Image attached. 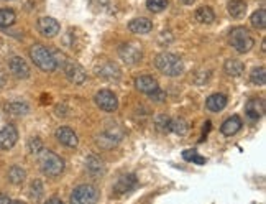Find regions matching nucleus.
Instances as JSON below:
<instances>
[{"instance_id": "1", "label": "nucleus", "mask_w": 266, "mask_h": 204, "mask_svg": "<svg viewBox=\"0 0 266 204\" xmlns=\"http://www.w3.org/2000/svg\"><path fill=\"white\" fill-rule=\"evenodd\" d=\"M154 66L158 68L159 72H163L165 76H169V78H176V76H181L184 72V64H182V60L177 55L174 53H159L156 56V60H154Z\"/></svg>"}, {"instance_id": "2", "label": "nucleus", "mask_w": 266, "mask_h": 204, "mask_svg": "<svg viewBox=\"0 0 266 204\" xmlns=\"http://www.w3.org/2000/svg\"><path fill=\"white\" fill-rule=\"evenodd\" d=\"M40 166L44 176L48 178H56L64 171V162L61 157H58L56 153L49 150H41L40 151Z\"/></svg>"}, {"instance_id": "3", "label": "nucleus", "mask_w": 266, "mask_h": 204, "mask_svg": "<svg viewBox=\"0 0 266 204\" xmlns=\"http://www.w3.org/2000/svg\"><path fill=\"white\" fill-rule=\"evenodd\" d=\"M30 58H32V61L44 72H53L58 68V63L55 60L53 53L43 45H33L30 48Z\"/></svg>"}, {"instance_id": "4", "label": "nucleus", "mask_w": 266, "mask_h": 204, "mask_svg": "<svg viewBox=\"0 0 266 204\" xmlns=\"http://www.w3.org/2000/svg\"><path fill=\"white\" fill-rule=\"evenodd\" d=\"M230 45L238 53H248V51L255 46V40L251 38L250 32L245 27H236L230 32Z\"/></svg>"}, {"instance_id": "5", "label": "nucleus", "mask_w": 266, "mask_h": 204, "mask_svg": "<svg viewBox=\"0 0 266 204\" xmlns=\"http://www.w3.org/2000/svg\"><path fill=\"white\" fill-rule=\"evenodd\" d=\"M63 71L66 78L69 79L72 84H84L87 74H86V69L81 66V64L71 61L69 58L63 56Z\"/></svg>"}, {"instance_id": "6", "label": "nucleus", "mask_w": 266, "mask_h": 204, "mask_svg": "<svg viewBox=\"0 0 266 204\" xmlns=\"http://www.w3.org/2000/svg\"><path fill=\"white\" fill-rule=\"evenodd\" d=\"M118 56H120V60L125 64L135 66V64H138L143 60V51L135 43H125V45L118 48Z\"/></svg>"}, {"instance_id": "7", "label": "nucleus", "mask_w": 266, "mask_h": 204, "mask_svg": "<svg viewBox=\"0 0 266 204\" xmlns=\"http://www.w3.org/2000/svg\"><path fill=\"white\" fill-rule=\"evenodd\" d=\"M95 104H97V107L100 109V111L103 112H115L117 107H118V99L117 96L109 89H102L99 91L97 94H95Z\"/></svg>"}, {"instance_id": "8", "label": "nucleus", "mask_w": 266, "mask_h": 204, "mask_svg": "<svg viewBox=\"0 0 266 204\" xmlns=\"http://www.w3.org/2000/svg\"><path fill=\"white\" fill-rule=\"evenodd\" d=\"M94 71L99 78L107 79V81H117V79H120L122 76L120 68H118L114 61H100L95 64Z\"/></svg>"}, {"instance_id": "9", "label": "nucleus", "mask_w": 266, "mask_h": 204, "mask_svg": "<svg viewBox=\"0 0 266 204\" xmlns=\"http://www.w3.org/2000/svg\"><path fill=\"white\" fill-rule=\"evenodd\" d=\"M97 201V189L92 185H79L77 188H74V191L71 194V202H94Z\"/></svg>"}, {"instance_id": "10", "label": "nucleus", "mask_w": 266, "mask_h": 204, "mask_svg": "<svg viewBox=\"0 0 266 204\" xmlns=\"http://www.w3.org/2000/svg\"><path fill=\"white\" fill-rule=\"evenodd\" d=\"M18 140V130L13 125H5L0 129V150H10Z\"/></svg>"}, {"instance_id": "11", "label": "nucleus", "mask_w": 266, "mask_h": 204, "mask_svg": "<svg viewBox=\"0 0 266 204\" xmlns=\"http://www.w3.org/2000/svg\"><path fill=\"white\" fill-rule=\"evenodd\" d=\"M9 69L10 72L18 79H26L30 76V66L26 64V61L20 56H13L9 61Z\"/></svg>"}, {"instance_id": "12", "label": "nucleus", "mask_w": 266, "mask_h": 204, "mask_svg": "<svg viewBox=\"0 0 266 204\" xmlns=\"http://www.w3.org/2000/svg\"><path fill=\"white\" fill-rule=\"evenodd\" d=\"M56 140L61 145H64V147H69V148L77 147V143H79L76 132L71 130L69 127H59L56 130Z\"/></svg>"}, {"instance_id": "13", "label": "nucleus", "mask_w": 266, "mask_h": 204, "mask_svg": "<svg viewBox=\"0 0 266 204\" xmlns=\"http://www.w3.org/2000/svg\"><path fill=\"white\" fill-rule=\"evenodd\" d=\"M137 176L133 173H128V174H123V176L118 178V181L115 183L114 186V191L117 194H127L130 193L131 189H135L137 188Z\"/></svg>"}, {"instance_id": "14", "label": "nucleus", "mask_w": 266, "mask_h": 204, "mask_svg": "<svg viewBox=\"0 0 266 204\" xmlns=\"http://www.w3.org/2000/svg\"><path fill=\"white\" fill-rule=\"evenodd\" d=\"M38 30L43 36H48V38H53V36H56L59 33V30H61V27H59V23L51 17H43L38 20Z\"/></svg>"}, {"instance_id": "15", "label": "nucleus", "mask_w": 266, "mask_h": 204, "mask_svg": "<svg viewBox=\"0 0 266 204\" xmlns=\"http://www.w3.org/2000/svg\"><path fill=\"white\" fill-rule=\"evenodd\" d=\"M245 112H247V115H248L251 120H258L263 115V112H264V102H263V99H260V97L250 99L247 102V106H245Z\"/></svg>"}, {"instance_id": "16", "label": "nucleus", "mask_w": 266, "mask_h": 204, "mask_svg": "<svg viewBox=\"0 0 266 204\" xmlns=\"http://www.w3.org/2000/svg\"><path fill=\"white\" fill-rule=\"evenodd\" d=\"M128 28L131 33H137V35H146L153 30V23L148 18L145 17H138V18H133L130 23H128Z\"/></svg>"}, {"instance_id": "17", "label": "nucleus", "mask_w": 266, "mask_h": 204, "mask_svg": "<svg viewBox=\"0 0 266 204\" xmlns=\"http://www.w3.org/2000/svg\"><path fill=\"white\" fill-rule=\"evenodd\" d=\"M135 86H137V89L140 92L148 94V96H150L151 92H154L159 87L158 81L154 78H151V76H140L135 81Z\"/></svg>"}, {"instance_id": "18", "label": "nucleus", "mask_w": 266, "mask_h": 204, "mask_svg": "<svg viewBox=\"0 0 266 204\" xmlns=\"http://www.w3.org/2000/svg\"><path fill=\"white\" fill-rule=\"evenodd\" d=\"M86 168L95 178H99V176H102L103 173H105V165H103L102 160L99 157H95V155L87 157V160H86Z\"/></svg>"}, {"instance_id": "19", "label": "nucleus", "mask_w": 266, "mask_h": 204, "mask_svg": "<svg viewBox=\"0 0 266 204\" xmlns=\"http://www.w3.org/2000/svg\"><path fill=\"white\" fill-rule=\"evenodd\" d=\"M242 129V119L238 117V115H232V117H228L224 123H222V134L227 135V137H232L235 135L238 130Z\"/></svg>"}, {"instance_id": "20", "label": "nucleus", "mask_w": 266, "mask_h": 204, "mask_svg": "<svg viewBox=\"0 0 266 204\" xmlns=\"http://www.w3.org/2000/svg\"><path fill=\"white\" fill-rule=\"evenodd\" d=\"M225 106H227V97L224 96V94H212V96H209V99H207V102H205V107L209 109L210 112L224 111Z\"/></svg>"}, {"instance_id": "21", "label": "nucleus", "mask_w": 266, "mask_h": 204, "mask_svg": "<svg viewBox=\"0 0 266 204\" xmlns=\"http://www.w3.org/2000/svg\"><path fill=\"white\" fill-rule=\"evenodd\" d=\"M224 71L227 72L228 76L232 78H240L243 72H245V64H243L240 60H227L224 64Z\"/></svg>"}, {"instance_id": "22", "label": "nucleus", "mask_w": 266, "mask_h": 204, "mask_svg": "<svg viewBox=\"0 0 266 204\" xmlns=\"http://www.w3.org/2000/svg\"><path fill=\"white\" fill-rule=\"evenodd\" d=\"M228 13L233 18H243L247 13V4L243 0H230L228 2Z\"/></svg>"}, {"instance_id": "23", "label": "nucleus", "mask_w": 266, "mask_h": 204, "mask_svg": "<svg viewBox=\"0 0 266 204\" xmlns=\"http://www.w3.org/2000/svg\"><path fill=\"white\" fill-rule=\"evenodd\" d=\"M196 20L199 21V23H212L214 20H216V13H214V10L210 9V7H199V9L196 10Z\"/></svg>"}, {"instance_id": "24", "label": "nucleus", "mask_w": 266, "mask_h": 204, "mask_svg": "<svg viewBox=\"0 0 266 204\" xmlns=\"http://www.w3.org/2000/svg\"><path fill=\"white\" fill-rule=\"evenodd\" d=\"M7 178L12 185H21L26 178V171L21 168L18 165H13L12 168L9 170V174H7Z\"/></svg>"}, {"instance_id": "25", "label": "nucleus", "mask_w": 266, "mask_h": 204, "mask_svg": "<svg viewBox=\"0 0 266 204\" xmlns=\"http://www.w3.org/2000/svg\"><path fill=\"white\" fill-rule=\"evenodd\" d=\"M5 111L12 115H25L30 112V107H28V104H25V102L13 100V102H10V104L5 106Z\"/></svg>"}, {"instance_id": "26", "label": "nucleus", "mask_w": 266, "mask_h": 204, "mask_svg": "<svg viewBox=\"0 0 266 204\" xmlns=\"http://www.w3.org/2000/svg\"><path fill=\"white\" fill-rule=\"evenodd\" d=\"M17 20V15L12 9H0V28L12 27Z\"/></svg>"}, {"instance_id": "27", "label": "nucleus", "mask_w": 266, "mask_h": 204, "mask_svg": "<svg viewBox=\"0 0 266 204\" xmlns=\"http://www.w3.org/2000/svg\"><path fill=\"white\" fill-rule=\"evenodd\" d=\"M171 130L174 134L177 135H186L189 132V125H188V122L184 120L182 117H177V119H171Z\"/></svg>"}, {"instance_id": "28", "label": "nucleus", "mask_w": 266, "mask_h": 204, "mask_svg": "<svg viewBox=\"0 0 266 204\" xmlns=\"http://www.w3.org/2000/svg\"><path fill=\"white\" fill-rule=\"evenodd\" d=\"M250 21L255 28H258V30H263V28L266 27V10L264 9L256 10L253 15H251Z\"/></svg>"}, {"instance_id": "29", "label": "nucleus", "mask_w": 266, "mask_h": 204, "mask_svg": "<svg viewBox=\"0 0 266 204\" xmlns=\"http://www.w3.org/2000/svg\"><path fill=\"white\" fill-rule=\"evenodd\" d=\"M250 81L256 84V86H264L266 83V72H264V68L260 66V68H255L253 71L250 72Z\"/></svg>"}, {"instance_id": "30", "label": "nucleus", "mask_w": 266, "mask_h": 204, "mask_svg": "<svg viewBox=\"0 0 266 204\" xmlns=\"http://www.w3.org/2000/svg\"><path fill=\"white\" fill-rule=\"evenodd\" d=\"M154 125H156V130L161 134H168L171 130V119L168 115H158L156 120H154Z\"/></svg>"}, {"instance_id": "31", "label": "nucleus", "mask_w": 266, "mask_h": 204, "mask_svg": "<svg viewBox=\"0 0 266 204\" xmlns=\"http://www.w3.org/2000/svg\"><path fill=\"white\" fill-rule=\"evenodd\" d=\"M168 0H146V7L148 10L153 12V13H159L163 10H166L168 7Z\"/></svg>"}, {"instance_id": "32", "label": "nucleus", "mask_w": 266, "mask_h": 204, "mask_svg": "<svg viewBox=\"0 0 266 204\" xmlns=\"http://www.w3.org/2000/svg\"><path fill=\"white\" fill-rule=\"evenodd\" d=\"M182 157L186 162H192V163H196V165H204L205 163V158L201 157L196 150H184L182 151Z\"/></svg>"}, {"instance_id": "33", "label": "nucleus", "mask_w": 266, "mask_h": 204, "mask_svg": "<svg viewBox=\"0 0 266 204\" xmlns=\"http://www.w3.org/2000/svg\"><path fill=\"white\" fill-rule=\"evenodd\" d=\"M43 193H44V188L41 185V181L35 180L33 183L30 185V196H32L33 199H40L43 196Z\"/></svg>"}, {"instance_id": "34", "label": "nucleus", "mask_w": 266, "mask_h": 204, "mask_svg": "<svg viewBox=\"0 0 266 204\" xmlns=\"http://www.w3.org/2000/svg\"><path fill=\"white\" fill-rule=\"evenodd\" d=\"M28 150L32 151V153H40V151L43 150V142H41V138H38V137L30 138V140H28Z\"/></svg>"}, {"instance_id": "35", "label": "nucleus", "mask_w": 266, "mask_h": 204, "mask_svg": "<svg viewBox=\"0 0 266 204\" xmlns=\"http://www.w3.org/2000/svg\"><path fill=\"white\" fill-rule=\"evenodd\" d=\"M150 97H151L153 100H156V102H163V100L166 99V94L163 92V91L159 89V87H158L156 91H154V92H151V94H150Z\"/></svg>"}, {"instance_id": "36", "label": "nucleus", "mask_w": 266, "mask_h": 204, "mask_svg": "<svg viewBox=\"0 0 266 204\" xmlns=\"http://www.w3.org/2000/svg\"><path fill=\"white\" fill-rule=\"evenodd\" d=\"M91 2L94 4V5H97V7H103V5H107L110 0H91Z\"/></svg>"}, {"instance_id": "37", "label": "nucleus", "mask_w": 266, "mask_h": 204, "mask_svg": "<svg viewBox=\"0 0 266 204\" xmlns=\"http://www.w3.org/2000/svg\"><path fill=\"white\" fill-rule=\"evenodd\" d=\"M10 201V198L9 196H5V194H0V202H9Z\"/></svg>"}, {"instance_id": "38", "label": "nucleus", "mask_w": 266, "mask_h": 204, "mask_svg": "<svg viewBox=\"0 0 266 204\" xmlns=\"http://www.w3.org/2000/svg\"><path fill=\"white\" fill-rule=\"evenodd\" d=\"M204 125H205V127H204V134H207V132H209V130H210V122L207 120V122L204 123Z\"/></svg>"}, {"instance_id": "39", "label": "nucleus", "mask_w": 266, "mask_h": 204, "mask_svg": "<svg viewBox=\"0 0 266 204\" xmlns=\"http://www.w3.org/2000/svg\"><path fill=\"white\" fill-rule=\"evenodd\" d=\"M181 2L186 4V5H192V4H194V0H181Z\"/></svg>"}, {"instance_id": "40", "label": "nucleus", "mask_w": 266, "mask_h": 204, "mask_svg": "<svg viewBox=\"0 0 266 204\" xmlns=\"http://www.w3.org/2000/svg\"><path fill=\"white\" fill-rule=\"evenodd\" d=\"M49 201H51V202H61V199H58V198H51Z\"/></svg>"}]
</instances>
